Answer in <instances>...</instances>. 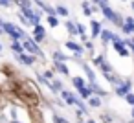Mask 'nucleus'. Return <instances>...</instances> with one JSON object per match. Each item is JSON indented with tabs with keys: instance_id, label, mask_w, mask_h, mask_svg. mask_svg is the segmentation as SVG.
Returning a JSON list of instances; mask_svg holds the SVG:
<instances>
[{
	"instance_id": "nucleus-10",
	"label": "nucleus",
	"mask_w": 134,
	"mask_h": 123,
	"mask_svg": "<svg viewBox=\"0 0 134 123\" xmlns=\"http://www.w3.org/2000/svg\"><path fill=\"white\" fill-rule=\"evenodd\" d=\"M90 28H92V37H97V35L101 33V22H97V20H92Z\"/></svg>"
},
{
	"instance_id": "nucleus-15",
	"label": "nucleus",
	"mask_w": 134,
	"mask_h": 123,
	"mask_svg": "<svg viewBox=\"0 0 134 123\" xmlns=\"http://www.w3.org/2000/svg\"><path fill=\"white\" fill-rule=\"evenodd\" d=\"M64 24H66V30L70 31V35H77V30H75V22H72V20H66Z\"/></svg>"
},
{
	"instance_id": "nucleus-5",
	"label": "nucleus",
	"mask_w": 134,
	"mask_h": 123,
	"mask_svg": "<svg viewBox=\"0 0 134 123\" xmlns=\"http://www.w3.org/2000/svg\"><path fill=\"white\" fill-rule=\"evenodd\" d=\"M121 31H123V33H127V35H132V33H134V19H132V17H129V19H123Z\"/></svg>"
},
{
	"instance_id": "nucleus-26",
	"label": "nucleus",
	"mask_w": 134,
	"mask_h": 123,
	"mask_svg": "<svg viewBox=\"0 0 134 123\" xmlns=\"http://www.w3.org/2000/svg\"><path fill=\"white\" fill-rule=\"evenodd\" d=\"M123 44H125V46H129V48L132 50V53H134V39H129V41H125Z\"/></svg>"
},
{
	"instance_id": "nucleus-30",
	"label": "nucleus",
	"mask_w": 134,
	"mask_h": 123,
	"mask_svg": "<svg viewBox=\"0 0 134 123\" xmlns=\"http://www.w3.org/2000/svg\"><path fill=\"white\" fill-rule=\"evenodd\" d=\"M19 19H20V22H22V24H26V26H30V22H28V19H26V17H24L22 13L19 15Z\"/></svg>"
},
{
	"instance_id": "nucleus-17",
	"label": "nucleus",
	"mask_w": 134,
	"mask_h": 123,
	"mask_svg": "<svg viewBox=\"0 0 134 123\" xmlns=\"http://www.w3.org/2000/svg\"><path fill=\"white\" fill-rule=\"evenodd\" d=\"M11 48H13V52H15L17 55H19V53H24V48H22V44H19V41H13Z\"/></svg>"
},
{
	"instance_id": "nucleus-2",
	"label": "nucleus",
	"mask_w": 134,
	"mask_h": 123,
	"mask_svg": "<svg viewBox=\"0 0 134 123\" xmlns=\"http://www.w3.org/2000/svg\"><path fill=\"white\" fill-rule=\"evenodd\" d=\"M20 13L28 19L30 26H37L41 22V13L37 9H31V8H20Z\"/></svg>"
},
{
	"instance_id": "nucleus-6",
	"label": "nucleus",
	"mask_w": 134,
	"mask_h": 123,
	"mask_svg": "<svg viewBox=\"0 0 134 123\" xmlns=\"http://www.w3.org/2000/svg\"><path fill=\"white\" fill-rule=\"evenodd\" d=\"M46 31H44V28L41 26V24H37V26H33V41L35 42H42L46 37Z\"/></svg>"
},
{
	"instance_id": "nucleus-20",
	"label": "nucleus",
	"mask_w": 134,
	"mask_h": 123,
	"mask_svg": "<svg viewBox=\"0 0 134 123\" xmlns=\"http://www.w3.org/2000/svg\"><path fill=\"white\" fill-rule=\"evenodd\" d=\"M88 103H90V107H99V105H101V99L96 97V96H90V97H88Z\"/></svg>"
},
{
	"instance_id": "nucleus-34",
	"label": "nucleus",
	"mask_w": 134,
	"mask_h": 123,
	"mask_svg": "<svg viewBox=\"0 0 134 123\" xmlns=\"http://www.w3.org/2000/svg\"><path fill=\"white\" fill-rule=\"evenodd\" d=\"M132 118H134V107H132Z\"/></svg>"
},
{
	"instance_id": "nucleus-18",
	"label": "nucleus",
	"mask_w": 134,
	"mask_h": 123,
	"mask_svg": "<svg viewBox=\"0 0 134 123\" xmlns=\"http://www.w3.org/2000/svg\"><path fill=\"white\" fill-rule=\"evenodd\" d=\"M72 83H74V86H75L77 90L85 86V79H83V77H74V81H72Z\"/></svg>"
},
{
	"instance_id": "nucleus-8",
	"label": "nucleus",
	"mask_w": 134,
	"mask_h": 123,
	"mask_svg": "<svg viewBox=\"0 0 134 123\" xmlns=\"http://www.w3.org/2000/svg\"><path fill=\"white\" fill-rule=\"evenodd\" d=\"M66 48H68V50H72V52H75L77 55H81V53L85 52V48H83L81 44L74 42V41H68V42H66Z\"/></svg>"
},
{
	"instance_id": "nucleus-32",
	"label": "nucleus",
	"mask_w": 134,
	"mask_h": 123,
	"mask_svg": "<svg viewBox=\"0 0 134 123\" xmlns=\"http://www.w3.org/2000/svg\"><path fill=\"white\" fill-rule=\"evenodd\" d=\"M88 123H96V121H94V119H88Z\"/></svg>"
},
{
	"instance_id": "nucleus-24",
	"label": "nucleus",
	"mask_w": 134,
	"mask_h": 123,
	"mask_svg": "<svg viewBox=\"0 0 134 123\" xmlns=\"http://www.w3.org/2000/svg\"><path fill=\"white\" fill-rule=\"evenodd\" d=\"M15 2H17L20 8H31V2H30V0H15Z\"/></svg>"
},
{
	"instance_id": "nucleus-37",
	"label": "nucleus",
	"mask_w": 134,
	"mask_h": 123,
	"mask_svg": "<svg viewBox=\"0 0 134 123\" xmlns=\"http://www.w3.org/2000/svg\"><path fill=\"white\" fill-rule=\"evenodd\" d=\"M79 123H83V121H79Z\"/></svg>"
},
{
	"instance_id": "nucleus-21",
	"label": "nucleus",
	"mask_w": 134,
	"mask_h": 123,
	"mask_svg": "<svg viewBox=\"0 0 134 123\" xmlns=\"http://www.w3.org/2000/svg\"><path fill=\"white\" fill-rule=\"evenodd\" d=\"M55 13H57V15H61V17H68V9H66L64 6H57Z\"/></svg>"
},
{
	"instance_id": "nucleus-29",
	"label": "nucleus",
	"mask_w": 134,
	"mask_h": 123,
	"mask_svg": "<svg viewBox=\"0 0 134 123\" xmlns=\"http://www.w3.org/2000/svg\"><path fill=\"white\" fill-rule=\"evenodd\" d=\"M85 48H86V50H92V52H94V44H92V42H90L88 39L85 41Z\"/></svg>"
},
{
	"instance_id": "nucleus-27",
	"label": "nucleus",
	"mask_w": 134,
	"mask_h": 123,
	"mask_svg": "<svg viewBox=\"0 0 134 123\" xmlns=\"http://www.w3.org/2000/svg\"><path fill=\"white\" fill-rule=\"evenodd\" d=\"M92 2L97 4V6H101V8H103V6H108V0H92Z\"/></svg>"
},
{
	"instance_id": "nucleus-1",
	"label": "nucleus",
	"mask_w": 134,
	"mask_h": 123,
	"mask_svg": "<svg viewBox=\"0 0 134 123\" xmlns=\"http://www.w3.org/2000/svg\"><path fill=\"white\" fill-rule=\"evenodd\" d=\"M0 30H2L4 33H8L13 41H19V39H28L26 31H24V30H20L19 26L11 24V22H4V20H0Z\"/></svg>"
},
{
	"instance_id": "nucleus-12",
	"label": "nucleus",
	"mask_w": 134,
	"mask_h": 123,
	"mask_svg": "<svg viewBox=\"0 0 134 123\" xmlns=\"http://www.w3.org/2000/svg\"><path fill=\"white\" fill-rule=\"evenodd\" d=\"M19 61L22 63V64H33V55H24V53H19Z\"/></svg>"
},
{
	"instance_id": "nucleus-4",
	"label": "nucleus",
	"mask_w": 134,
	"mask_h": 123,
	"mask_svg": "<svg viewBox=\"0 0 134 123\" xmlns=\"http://www.w3.org/2000/svg\"><path fill=\"white\" fill-rule=\"evenodd\" d=\"M112 42H114V48H116V52H118L121 57H127V55H129V50H127V46H125V44L119 41V37H118V35H114Z\"/></svg>"
},
{
	"instance_id": "nucleus-36",
	"label": "nucleus",
	"mask_w": 134,
	"mask_h": 123,
	"mask_svg": "<svg viewBox=\"0 0 134 123\" xmlns=\"http://www.w3.org/2000/svg\"><path fill=\"white\" fill-rule=\"evenodd\" d=\"M13 123H19V121H13Z\"/></svg>"
},
{
	"instance_id": "nucleus-13",
	"label": "nucleus",
	"mask_w": 134,
	"mask_h": 123,
	"mask_svg": "<svg viewBox=\"0 0 134 123\" xmlns=\"http://www.w3.org/2000/svg\"><path fill=\"white\" fill-rule=\"evenodd\" d=\"M83 70H85V74H86V77H88V81H90V83H94V81H96V74H94V72L90 70V66L83 63Z\"/></svg>"
},
{
	"instance_id": "nucleus-31",
	"label": "nucleus",
	"mask_w": 134,
	"mask_h": 123,
	"mask_svg": "<svg viewBox=\"0 0 134 123\" xmlns=\"http://www.w3.org/2000/svg\"><path fill=\"white\" fill-rule=\"evenodd\" d=\"M55 123H68V119H64V118H59V116H55Z\"/></svg>"
},
{
	"instance_id": "nucleus-19",
	"label": "nucleus",
	"mask_w": 134,
	"mask_h": 123,
	"mask_svg": "<svg viewBox=\"0 0 134 123\" xmlns=\"http://www.w3.org/2000/svg\"><path fill=\"white\" fill-rule=\"evenodd\" d=\"M53 59H55L57 63H64V61H66L68 57H66L64 53H61V52H55V53H53Z\"/></svg>"
},
{
	"instance_id": "nucleus-14",
	"label": "nucleus",
	"mask_w": 134,
	"mask_h": 123,
	"mask_svg": "<svg viewBox=\"0 0 134 123\" xmlns=\"http://www.w3.org/2000/svg\"><path fill=\"white\" fill-rule=\"evenodd\" d=\"M92 96V92L86 88V86H83V88H79V99H88Z\"/></svg>"
},
{
	"instance_id": "nucleus-33",
	"label": "nucleus",
	"mask_w": 134,
	"mask_h": 123,
	"mask_svg": "<svg viewBox=\"0 0 134 123\" xmlns=\"http://www.w3.org/2000/svg\"><path fill=\"white\" fill-rule=\"evenodd\" d=\"M130 6H132V11H134V2H130Z\"/></svg>"
},
{
	"instance_id": "nucleus-11",
	"label": "nucleus",
	"mask_w": 134,
	"mask_h": 123,
	"mask_svg": "<svg viewBox=\"0 0 134 123\" xmlns=\"http://www.w3.org/2000/svg\"><path fill=\"white\" fill-rule=\"evenodd\" d=\"M99 35H101V41H103L105 44H107L108 41H112V39H114V33H112V31H108V30H101V33H99Z\"/></svg>"
},
{
	"instance_id": "nucleus-38",
	"label": "nucleus",
	"mask_w": 134,
	"mask_h": 123,
	"mask_svg": "<svg viewBox=\"0 0 134 123\" xmlns=\"http://www.w3.org/2000/svg\"><path fill=\"white\" fill-rule=\"evenodd\" d=\"M132 123H134V121H132Z\"/></svg>"
},
{
	"instance_id": "nucleus-35",
	"label": "nucleus",
	"mask_w": 134,
	"mask_h": 123,
	"mask_svg": "<svg viewBox=\"0 0 134 123\" xmlns=\"http://www.w3.org/2000/svg\"><path fill=\"white\" fill-rule=\"evenodd\" d=\"M123 2H129V0H123Z\"/></svg>"
},
{
	"instance_id": "nucleus-3",
	"label": "nucleus",
	"mask_w": 134,
	"mask_h": 123,
	"mask_svg": "<svg viewBox=\"0 0 134 123\" xmlns=\"http://www.w3.org/2000/svg\"><path fill=\"white\" fill-rule=\"evenodd\" d=\"M22 48L24 50H28L30 53H33V55H42V52H41V48L37 46V42L35 41H31V39H26L24 41V44H22Z\"/></svg>"
},
{
	"instance_id": "nucleus-25",
	"label": "nucleus",
	"mask_w": 134,
	"mask_h": 123,
	"mask_svg": "<svg viewBox=\"0 0 134 123\" xmlns=\"http://www.w3.org/2000/svg\"><path fill=\"white\" fill-rule=\"evenodd\" d=\"M125 99H127V103H129V105H132V107H134V94H132V92H129V94L125 96Z\"/></svg>"
},
{
	"instance_id": "nucleus-16",
	"label": "nucleus",
	"mask_w": 134,
	"mask_h": 123,
	"mask_svg": "<svg viewBox=\"0 0 134 123\" xmlns=\"http://www.w3.org/2000/svg\"><path fill=\"white\" fill-rule=\"evenodd\" d=\"M55 70H57V72H61L63 75H68V74H70V72H68V68L64 66V63H55Z\"/></svg>"
},
{
	"instance_id": "nucleus-22",
	"label": "nucleus",
	"mask_w": 134,
	"mask_h": 123,
	"mask_svg": "<svg viewBox=\"0 0 134 123\" xmlns=\"http://www.w3.org/2000/svg\"><path fill=\"white\" fill-rule=\"evenodd\" d=\"M94 9H96V8H92V9H90V4H88V2H85V4H83V13H85L86 17H90Z\"/></svg>"
},
{
	"instance_id": "nucleus-9",
	"label": "nucleus",
	"mask_w": 134,
	"mask_h": 123,
	"mask_svg": "<svg viewBox=\"0 0 134 123\" xmlns=\"http://www.w3.org/2000/svg\"><path fill=\"white\" fill-rule=\"evenodd\" d=\"M61 96L64 97V101H66L68 105H74V103H75V99H77V97H75L72 92H68V90H61Z\"/></svg>"
},
{
	"instance_id": "nucleus-28",
	"label": "nucleus",
	"mask_w": 134,
	"mask_h": 123,
	"mask_svg": "<svg viewBox=\"0 0 134 123\" xmlns=\"http://www.w3.org/2000/svg\"><path fill=\"white\" fill-rule=\"evenodd\" d=\"M13 4V0H0V6H4V8H9Z\"/></svg>"
},
{
	"instance_id": "nucleus-23",
	"label": "nucleus",
	"mask_w": 134,
	"mask_h": 123,
	"mask_svg": "<svg viewBox=\"0 0 134 123\" xmlns=\"http://www.w3.org/2000/svg\"><path fill=\"white\" fill-rule=\"evenodd\" d=\"M48 24H50L52 28H57V26H59V20H57V17H55V15H50V17H48Z\"/></svg>"
},
{
	"instance_id": "nucleus-7",
	"label": "nucleus",
	"mask_w": 134,
	"mask_h": 123,
	"mask_svg": "<svg viewBox=\"0 0 134 123\" xmlns=\"http://www.w3.org/2000/svg\"><path fill=\"white\" fill-rule=\"evenodd\" d=\"M129 92H130V81H123L121 85L116 86V94H118L119 97H125Z\"/></svg>"
}]
</instances>
